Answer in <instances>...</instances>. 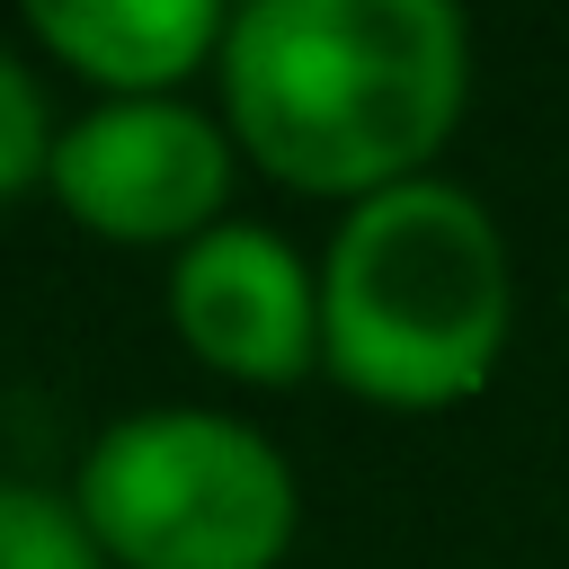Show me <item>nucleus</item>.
I'll list each match as a JSON object with an SVG mask.
<instances>
[{"instance_id": "2", "label": "nucleus", "mask_w": 569, "mask_h": 569, "mask_svg": "<svg viewBox=\"0 0 569 569\" xmlns=\"http://www.w3.org/2000/svg\"><path fill=\"white\" fill-rule=\"evenodd\" d=\"M516 329L498 213L453 178H409L338 213L320 249V373L373 409H462Z\"/></svg>"}, {"instance_id": "1", "label": "nucleus", "mask_w": 569, "mask_h": 569, "mask_svg": "<svg viewBox=\"0 0 569 569\" xmlns=\"http://www.w3.org/2000/svg\"><path fill=\"white\" fill-rule=\"evenodd\" d=\"M222 124L293 196H391L436 178L471 107V27L445 0H249L231 9Z\"/></svg>"}, {"instance_id": "7", "label": "nucleus", "mask_w": 569, "mask_h": 569, "mask_svg": "<svg viewBox=\"0 0 569 569\" xmlns=\"http://www.w3.org/2000/svg\"><path fill=\"white\" fill-rule=\"evenodd\" d=\"M0 569H107L71 498L36 480H0Z\"/></svg>"}, {"instance_id": "5", "label": "nucleus", "mask_w": 569, "mask_h": 569, "mask_svg": "<svg viewBox=\"0 0 569 569\" xmlns=\"http://www.w3.org/2000/svg\"><path fill=\"white\" fill-rule=\"evenodd\" d=\"M178 347L249 391H293L320 373V267L267 222H213L169 267Z\"/></svg>"}, {"instance_id": "8", "label": "nucleus", "mask_w": 569, "mask_h": 569, "mask_svg": "<svg viewBox=\"0 0 569 569\" xmlns=\"http://www.w3.org/2000/svg\"><path fill=\"white\" fill-rule=\"evenodd\" d=\"M53 107H44V80L0 44V204L9 196H27V187H44V169H53Z\"/></svg>"}, {"instance_id": "9", "label": "nucleus", "mask_w": 569, "mask_h": 569, "mask_svg": "<svg viewBox=\"0 0 569 569\" xmlns=\"http://www.w3.org/2000/svg\"><path fill=\"white\" fill-rule=\"evenodd\" d=\"M560 302H569V284H560Z\"/></svg>"}, {"instance_id": "3", "label": "nucleus", "mask_w": 569, "mask_h": 569, "mask_svg": "<svg viewBox=\"0 0 569 569\" xmlns=\"http://www.w3.org/2000/svg\"><path fill=\"white\" fill-rule=\"evenodd\" d=\"M62 498L107 569H276L302 525L284 445L196 400L107 418Z\"/></svg>"}, {"instance_id": "4", "label": "nucleus", "mask_w": 569, "mask_h": 569, "mask_svg": "<svg viewBox=\"0 0 569 569\" xmlns=\"http://www.w3.org/2000/svg\"><path fill=\"white\" fill-rule=\"evenodd\" d=\"M231 178H240L231 124L187 98H98L53 133V169H44L53 204L116 249L204 240L213 222H231L222 213Z\"/></svg>"}, {"instance_id": "6", "label": "nucleus", "mask_w": 569, "mask_h": 569, "mask_svg": "<svg viewBox=\"0 0 569 569\" xmlns=\"http://www.w3.org/2000/svg\"><path fill=\"white\" fill-rule=\"evenodd\" d=\"M27 36L98 98H178L222 62L231 9L213 0H36Z\"/></svg>"}]
</instances>
